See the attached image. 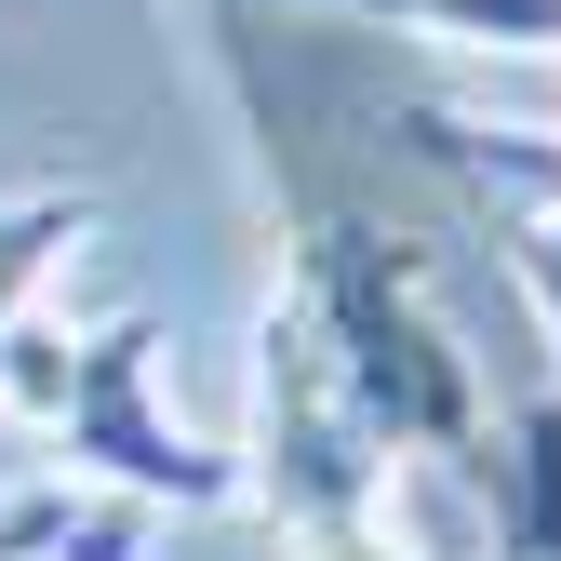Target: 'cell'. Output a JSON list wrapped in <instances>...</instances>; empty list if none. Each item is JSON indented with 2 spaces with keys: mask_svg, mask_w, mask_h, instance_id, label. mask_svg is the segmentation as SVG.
I'll return each instance as SVG.
<instances>
[{
  "mask_svg": "<svg viewBox=\"0 0 561 561\" xmlns=\"http://www.w3.org/2000/svg\"><path fill=\"white\" fill-rule=\"evenodd\" d=\"M134 548H148V522L67 495V481H41V495L0 508V561H134Z\"/></svg>",
  "mask_w": 561,
  "mask_h": 561,
  "instance_id": "52a82bcc",
  "label": "cell"
},
{
  "mask_svg": "<svg viewBox=\"0 0 561 561\" xmlns=\"http://www.w3.org/2000/svg\"><path fill=\"white\" fill-rule=\"evenodd\" d=\"M495 468V548L508 561H561V388L508 414V442H481Z\"/></svg>",
  "mask_w": 561,
  "mask_h": 561,
  "instance_id": "277c9868",
  "label": "cell"
},
{
  "mask_svg": "<svg viewBox=\"0 0 561 561\" xmlns=\"http://www.w3.org/2000/svg\"><path fill=\"white\" fill-rule=\"evenodd\" d=\"M81 228H94L81 187H27V201H0V362H14V334L41 321V280L81 254Z\"/></svg>",
  "mask_w": 561,
  "mask_h": 561,
  "instance_id": "5b68a950",
  "label": "cell"
},
{
  "mask_svg": "<svg viewBox=\"0 0 561 561\" xmlns=\"http://www.w3.org/2000/svg\"><path fill=\"white\" fill-rule=\"evenodd\" d=\"M548 201H561V187H548Z\"/></svg>",
  "mask_w": 561,
  "mask_h": 561,
  "instance_id": "9c48e42d",
  "label": "cell"
},
{
  "mask_svg": "<svg viewBox=\"0 0 561 561\" xmlns=\"http://www.w3.org/2000/svg\"><path fill=\"white\" fill-rule=\"evenodd\" d=\"M308 14H375V27H428L481 54H561V0H308Z\"/></svg>",
  "mask_w": 561,
  "mask_h": 561,
  "instance_id": "8992f818",
  "label": "cell"
},
{
  "mask_svg": "<svg viewBox=\"0 0 561 561\" xmlns=\"http://www.w3.org/2000/svg\"><path fill=\"white\" fill-rule=\"evenodd\" d=\"M0 401L41 414V428L67 442V468L121 481L134 508H228L241 495V455H215L187 414H161V321L148 308H121L94 334L27 321L14 362H0Z\"/></svg>",
  "mask_w": 561,
  "mask_h": 561,
  "instance_id": "7a4b0ae2",
  "label": "cell"
},
{
  "mask_svg": "<svg viewBox=\"0 0 561 561\" xmlns=\"http://www.w3.org/2000/svg\"><path fill=\"white\" fill-rule=\"evenodd\" d=\"M508 254H522L535 308H548V334H561V215H522V228H508Z\"/></svg>",
  "mask_w": 561,
  "mask_h": 561,
  "instance_id": "ba28073f",
  "label": "cell"
},
{
  "mask_svg": "<svg viewBox=\"0 0 561 561\" xmlns=\"http://www.w3.org/2000/svg\"><path fill=\"white\" fill-rule=\"evenodd\" d=\"M280 308L308 321L321 375L347 388V414H362L388 455H481V442H495V428H481V375H468V347L442 334L428 280H414L375 228H308L295 295H280Z\"/></svg>",
  "mask_w": 561,
  "mask_h": 561,
  "instance_id": "6da1fadb",
  "label": "cell"
},
{
  "mask_svg": "<svg viewBox=\"0 0 561 561\" xmlns=\"http://www.w3.org/2000/svg\"><path fill=\"white\" fill-rule=\"evenodd\" d=\"M241 495L267 508V535L295 561H414L388 522V442L347 414V388L321 375V347L295 308H267L254 334V442H241Z\"/></svg>",
  "mask_w": 561,
  "mask_h": 561,
  "instance_id": "3957f363",
  "label": "cell"
}]
</instances>
